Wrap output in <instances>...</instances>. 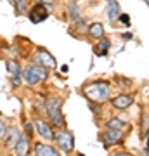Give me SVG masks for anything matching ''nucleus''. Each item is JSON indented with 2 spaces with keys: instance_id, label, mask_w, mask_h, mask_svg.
<instances>
[{
  "instance_id": "1",
  "label": "nucleus",
  "mask_w": 149,
  "mask_h": 156,
  "mask_svg": "<svg viewBox=\"0 0 149 156\" xmlns=\"http://www.w3.org/2000/svg\"><path fill=\"white\" fill-rule=\"evenodd\" d=\"M109 83L104 80H97L83 87V94L87 95V99H90L92 102H102L109 97Z\"/></svg>"
},
{
  "instance_id": "2",
  "label": "nucleus",
  "mask_w": 149,
  "mask_h": 156,
  "mask_svg": "<svg viewBox=\"0 0 149 156\" xmlns=\"http://www.w3.org/2000/svg\"><path fill=\"white\" fill-rule=\"evenodd\" d=\"M47 76H49V69L40 64H30L23 71V78L28 85H40L47 80Z\"/></svg>"
},
{
  "instance_id": "3",
  "label": "nucleus",
  "mask_w": 149,
  "mask_h": 156,
  "mask_svg": "<svg viewBox=\"0 0 149 156\" xmlns=\"http://www.w3.org/2000/svg\"><path fill=\"white\" fill-rule=\"evenodd\" d=\"M61 106H62V101L57 99V97H55V99H49L47 104H45L47 115H49L50 122L54 123L55 127H62V125H64V116H62Z\"/></svg>"
},
{
  "instance_id": "4",
  "label": "nucleus",
  "mask_w": 149,
  "mask_h": 156,
  "mask_svg": "<svg viewBox=\"0 0 149 156\" xmlns=\"http://www.w3.org/2000/svg\"><path fill=\"white\" fill-rule=\"evenodd\" d=\"M54 140L64 153H71L75 149V137L69 130H59L57 134H54Z\"/></svg>"
},
{
  "instance_id": "5",
  "label": "nucleus",
  "mask_w": 149,
  "mask_h": 156,
  "mask_svg": "<svg viewBox=\"0 0 149 156\" xmlns=\"http://www.w3.org/2000/svg\"><path fill=\"white\" fill-rule=\"evenodd\" d=\"M35 64H40V66L47 68V69H54L57 66V62H55V57L50 54L47 49L44 47H40L37 50V54H35Z\"/></svg>"
},
{
  "instance_id": "6",
  "label": "nucleus",
  "mask_w": 149,
  "mask_h": 156,
  "mask_svg": "<svg viewBox=\"0 0 149 156\" xmlns=\"http://www.w3.org/2000/svg\"><path fill=\"white\" fill-rule=\"evenodd\" d=\"M28 16H30L31 23H42L49 17V7L44 5V4H40V2H37L33 5V9L28 12Z\"/></svg>"
},
{
  "instance_id": "7",
  "label": "nucleus",
  "mask_w": 149,
  "mask_h": 156,
  "mask_svg": "<svg viewBox=\"0 0 149 156\" xmlns=\"http://www.w3.org/2000/svg\"><path fill=\"white\" fill-rule=\"evenodd\" d=\"M35 128H37V132H38L44 139L47 140H54V130H52V127H50L47 122H44L42 118H35V122H33Z\"/></svg>"
},
{
  "instance_id": "8",
  "label": "nucleus",
  "mask_w": 149,
  "mask_h": 156,
  "mask_svg": "<svg viewBox=\"0 0 149 156\" xmlns=\"http://www.w3.org/2000/svg\"><path fill=\"white\" fill-rule=\"evenodd\" d=\"M122 135H123L122 128H109V130H106V134L102 135V142H104V146H113L122 139Z\"/></svg>"
},
{
  "instance_id": "9",
  "label": "nucleus",
  "mask_w": 149,
  "mask_h": 156,
  "mask_svg": "<svg viewBox=\"0 0 149 156\" xmlns=\"http://www.w3.org/2000/svg\"><path fill=\"white\" fill-rule=\"evenodd\" d=\"M106 11H108V17L111 23L118 21L120 17V4L118 0H106Z\"/></svg>"
},
{
  "instance_id": "10",
  "label": "nucleus",
  "mask_w": 149,
  "mask_h": 156,
  "mask_svg": "<svg viewBox=\"0 0 149 156\" xmlns=\"http://www.w3.org/2000/svg\"><path fill=\"white\" fill-rule=\"evenodd\" d=\"M133 102V97L128 94H122V95H116L115 99L111 101V104H113V108H116V109H127L130 104Z\"/></svg>"
},
{
  "instance_id": "11",
  "label": "nucleus",
  "mask_w": 149,
  "mask_h": 156,
  "mask_svg": "<svg viewBox=\"0 0 149 156\" xmlns=\"http://www.w3.org/2000/svg\"><path fill=\"white\" fill-rule=\"evenodd\" d=\"M14 149H16L17 156H26L28 154V151H30V139H28V135H23V134L19 135V139H17Z\"/></svg>"
},
{
  "instance_id": "12",
  "label": "nucleus",
  "mask_w": 149,
  "mask_h": 156,
  "mask_svg": "<svg viewBox=\"0 0 149 156\" xmlns=\"http://www.w3.org/2000/svg\"><path fill=\"white\" fill-rule=\"evenodd\" d=\"M35 156H59L57 149L49 144H37L35 146Z\"/></svg>"
},
{
  "instance_id": "13",
  "label": "nucleus",
  "mask_w": 149,
  "mask_h": 156,
  "mask_svg": "<svg viewBox=\"0 0 149 156\" xmlns=\"http://www.w3.org/2000/svg\"><path fill=\"white\" fill-rule=\"evenodd\" d=\"M19 135H21V132H19L16 127L7 128V134H5V146L7 147H14L17 139H19Z\"/></svg>"
},
{
  "instance_id": "14",
  "label": "nucleus",
  "mask_w": 149,
  "mask_h": 156,
  "mask_svg": "<svg viewBox=\"0 0 149 156\" xmlns=\"http://www.w3.org/2000/svg\"><path fill=\"white\" fill-rule=\"evenodd\" d=\"M5 66H7V71H9L11 76H23V68L16 59H7Z\"/></svg>"
},
{
  "instance_id": "15",
  "label": "nucleus",
  "mask_w": 149,
  "mask_h": 156,
  "mask_svg": "<svg viewBox=\"0 0 149 156\" xmlns=\"http://www.w3.org/2000/svg\"><path fill=\"white\" fill-rule=\"evenodd\" d=\"M88 35H90L92 38H102V37H104V26H102L101 23H92V24L88 26Z\"/></svg>"
},
{
  "instance_id": "16",
  "label": "nucleus",
  "mask_w": 149,
  "mask_h": 156,
  "mask_svg": "<svg viewBox=\"0 0 149 156\" xmlns=\"http://www.w3.org/2000/svg\"><path fill=\"white\" fill-rule=\"evenodd\" d=\"M14 9H16V14L17 16H23V14H26L28 12V0H11Z\"/></svg>"
},
{
  "instance_id": "17",
  "label": "nucleus",
  "mask_w": 149,
  "mask_h": 156,
  "mask_svg": "<svg viewBox=\"0 0 149 156\" xmlns=\"http://www.w3.org/2000/svg\"><path fill=\"white\" fill-rule=\"evenodd\" d=\"M109 47H111L109 40H108V38H101L99 45L95 47V54H97V56H106V54H108V50H109Z\"/></svg>"
},
{
  "instance_id": "18",
  "label": "nucleus",
  "mask_w": 149,
  "mask_h": 156,
  "mask_svg": "<svg viewBox=\"0 0 149 156\" xmlns=\"http://www.w3.org/2000/svg\"><path fill=\"white\" fill-rule=\"evenodd\" d=\"M68 9H69V14H71V19H73V21H78V19H80V9H78L76 2H69Z\"/></svg>"
},
{
  "instance_id": "19",
  "label": "nucleus",
  "mask_w": 149,
  "mask_h": 156,
  "mask_svg": "<svg viewBox=\"0 0 149 156\" xmlns=\"http://www.w3.org/2000/svg\"><path fill=\"white\" fill-rule=\"evenodd\" d=\"M106 127L108 128H123L125 127V122L120 120V118H111V120L106 122Z\"/></svg>"
},
{
  "instance_id": "20",
  "label": "nucleus",
  "mask_w": 149,
  "mask_h": 156,
  "mask_svg": "<svg viewBox=\"0 0 149 156\" xmlns=\"http://www.w3.org/2000/svg\"><path fill=\"white\" fill-rule=\"evenodd\" d=\"M5 134H7V125L0 120V139H4V137H5Z\"/></svg>"
},
{
  "instance_id": "21",
  "label": "nucleus",
  "mask_w": 149,
  "mask_h": 156,
  "mask_svg": "<svg viewBox=\"0 0 149 156\" xmlns=\"http://www.w3.org/2000/svg\"><path fill=\"white\" fill-rule=\"evenodd\" d=\"M118 19H120L125 26H128V24H130V17H128V14H120V17H118Z\"/></svg>"
},
{
  "instance_id": "22",
  "label": "nucleus",
  "mask_w": 149,
  "mask_h": 156,
  "mask_svg": "<svg viewBox=\"0 0 149 156\" xmlns=\"http://www.w3.org/2000/svg\"><path fill=\"white\" fill-rule=\"evenodd\" d=\"M40 4H44V5H47V7H50V11L54 9V4H55V0H38Z\"/></svg>"
},
{
  "instance_id": "23",
  "label": "nucleus",
  "mask_w": 149,
  "mask_h": 156,
  "mask_svg": "<svg viewBox=\"0 0 149 156\" xmlns=\"http://www.w3.org/2000/svg\"><path fill=\"white\" fill-rule=\"evenodd\" d=\"M24 130H26V135L30 137L33 134V123H24Z\"/></svg>"
},
{
  "instance_id": "24",
  "label": "nucleus",
  "mask_w": 149,
  "mask_h": 156,
  "mask_svg": "<svg viewBox=\"0 0 149 156\" xmlns=\"http://www.w3.org/2000/svg\"><path fill=\"white\" fill-rule=\"evenodd\" d=\"M123 38H125V40H130V38H132V35H130V33H125V35H123Z\"/></svg>"
},
{
  "instance_id": "25",
  "label": "nucleus",
  "mask_w": 149,
  "mask_h": 156,
  "mask_svg": "<svg viewBox=\"0 0 149 156\" xmlns=\"http://www.w3.org/2000/svg\"><path fill=\"white\" fill-rule=\"evenodd\" d=\"M115 156H130L128 153H118V154H115Z\"/></svg>"
},
{
  "instance_id": "26",
  "label": "nucleus",
  "mask_w": 149,
  "mask_h": 156,
  "mask_svg": "<svg viewBox=\"0 0 149 156\" xmlns=\"http://www.w3.org/2000/svg\"><path fill=\"white\" fill-rule=\"evenodd\" d=\"M144 2H146V4H147V5H149V0H144Z\"/></svg>"
},
{
  "instance_id": "27",
  "label": "nucleus",
  "mask_w": 149,
  "mask_h": 156,
  "mask_svg": "<svg viewBox=\"0 0 149 156\" xmlns=\"http://www.w3.org/2000/svg\"><path fill=\"white\" fill-rule=\"evenodd\" d=\"M78 156H83V154H78Z\"/></svg>"
}]
</instances>
